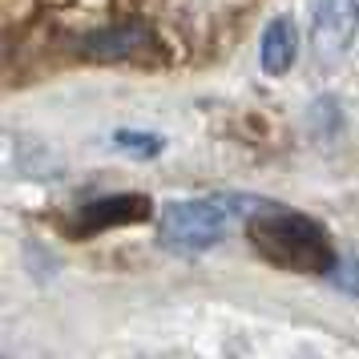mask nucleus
Here are the masks:
<instances>
[{
	"label": "nucleus",
	"instance_id": "obj_7",
	"mask_svg": "<svg viewBox=\"0 0 359 359\" xmlns=\"http://www.w3.org/2000/svg\"><path fill=\"white\" fill-rule=\"evenodd\" d=\"M137 359H170V355H137Z\"/></svg>",
	"mask_w": 359,
	"mask_h": 359
},
{
	"label": "nucleus",
	"instance_id": "obj_4",
	"mask_svg": "<svg viewBox=\"0 0 359 359\" xmlns=\"http://www.w3.org/2000/svg\"><path fill=\"white\" fill-rule=\"evenodd\" d=\"M294 57H299V33H294V20L291 17H275L262 33V45H259V61H262V73L266 77H283L291 73Z\"/></svg>",
	"mask_w": 359,
	"mask_h": 359
},
{
	"label": "nucleus",
	"instance_id": "obj_6",
	"mask_svg": "<svg viewBox=\"0 0 359 359\" xmlns=\"http://www.w3.org/2000/svg\"><path fill=\"white\" fill-rule=\"evenodd\" d=\"M117 146L121 149H133V154H158V149H162V142H158V137H146V133H117L114 137Z\"/></svg>",
	"mask_w": 359,
	"mask_h": 359
},
{
	"label": "nucleus",
	"instance_id": "obj_3",
	"mask_svg": "<svg viewBox=\"0 0 359 359\" xmlns=\"http://www.w3.org/2000/svg\"><path fill=\"white\" fill-rule=\"evenodd\" d=\"M359 33V0H315L311 4V49L319 61H335Z\"/></svg>",
	"mask_w": 359,
	"mask_h": 359
},
{
	"label": "nucleus",
	"instance_id": "obj_5",
	"mask_svg": "<svg viewBox=\"0 0 359 359\" xmlns=\"http://www.w3.org/2000/svg\"><path fill=\"white\" fill-rule=\"evenodd\" d=\"M149 214V202L142 194H114V198H101L93 206L81 210V226L85 230H105V226H117V222H137Z\"/></svg>",
	"mask_w": 359,
	"mask_h": 359
},
{
	"label": "nucleus",
	"instance_id": "obj_1",
	"mask_svg": "<svg viewBox=\"0 0 359 359\" xmlns=\"http://www.w3.org/2000/svg\"><path fill=\"white\" fill-rule=\"evenodd\" d=\"M250 243L266 262L299 275H327L335 271V250L327 243L323 226H315L303 214L262 210L250 218Z\"/></svg>",
	"mask_w": 359,
	"mask_h": 359
},
{
	"label": "nucleus",
	"instance_id": "obj_2",
	"mask_svg": "<svg viewBox=\"0 0 359 359\" xmlns=\"http://www.w3.org/2000/svg\"><path fill=\"white\" fill-rule=\"evenodd\" d=\"M255 206L246 198L234 194H214V198H198V202H170L162 210V243L170 250L182 255H198L210 250L214 243L226 238V230L234 222H243V214H250Z\"/></svg>",
	"mask_w": 359,
	"mask_h": 359
}]
</instances>
